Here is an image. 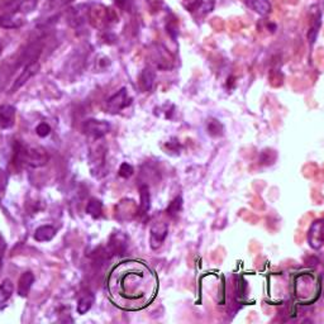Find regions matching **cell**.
Masks as SVG:
<instances>
[{"label": "cell", "mask_w": 324, "mask_h": 324, "mask_svg": "<svg viewBox=\"0 0 324 324\" xmlns=\"http://www.w3.org/2000/svg\"><path fill=\"white\" fill-rule=\"evenodd\" d=\"M112 302L124 310H140L152 302L158 289L157 276L140 261H123L110 271L106 280Z\"/></svg>", "instance_id": "1"}, {"label": "cell", "mask_w": 324, "mask_h": 324, "mask_svg": "<svg viewBox=\"0 0 324 324\" xmlns=\"http://www.w3.org/2000/svg\"><path fill=\"white\" fill-rule=\"evenodd\" d=\"M14 161V164H26L30 168H40L48 161V154L42 147H27L16 142Z\"/></svg>", "instance_id": "2"}, {"label": "cell", "mask_w": 324, "mask_h": 324, "mask_svg": "<svg viewBox=\"0 0 324 324\" xmlns=\"http://www.w3.org/2000/svg\"><path fill=\"white\" fill-rule=\"evenodd\" d=\"M130 102H132V98L128 94V90L123 88L116 94L109 98L108 102H106V109H108L109 113H119L120 110L130 106Z\"/></svg>", "instance_id": "3"}, {"label": "cell", "mask_w": 324, "mask_h": 324, "mask_svg": "<svg viewBox=\"0 0 324 324\" xmlns=\"http://www.w3.org/2000/svg\"><path fill=\"white\" fill-rule=\"evenodd\" d=\"M110 130V124L106 120H96V119H89L84 123V133L90 136L94 140H100L106 136Z\"/></svg>", "instance_id": "4"}, {"label": "cell", "mask_w": 324, "mask_h": 324, "mask_svg": "<svg viewBox=\"0 0 324 324\" xmlns=\"http://www.w3.org/2000/svg\"><path fill=\"white\" fill-rule=\"evenodd\" d=\"M38 70H40V64H38L37 61H32V62L28 64L24 68V70L22 71V74L18 76V78L16 80L13 86L10 88V92H16V90L20 89L30 78H33V76L38 72Z\"/></svg>", "instance_id": "5"}, {"label": "cell", "mask_w": 324, "mask_h": 324, "mask_svg": "<svg viewBox=\"0 0 324 324\" xmlns=\"http://www.w3.org/2000/svg\"><path fill=\"white\" fill-rule=\"evenodd\" d=\"M168 227L165 223H156V224L152 226L151 228V238H150V242H151L152 250H157L160 246H161L165 238L168 237Z\"/></svg>", "instance_id": "6"}, {"label": "cell", "mask_w": 324, "mask_h": 324, "mask_svg": "<svg viewBox=\"0 0 324 324\" xmlns=\"http://www.w3.org/2000/svg\"><path fill=\"white\" fill-rule=\"evenodd\" d=\"M16 120V108L9 104L0 106V127L3 130H9L14 126Z\"/></svg>", "instance_id": "7"}, {"label": "cell", "mask_w": 324, "mask_h": 324, "mask_svg": "<svg viewBox=\"0 0 324 324\" xmlns=\"http://www.w3.org/2000/svg\"><path fill=\"white\" fill-rule=\"evenodd\" d=\"M246 6L254 13L266 16L271 13V3L268 0H244Z\"/></svg>", "instance_id": "8"}, {"label": "cell", "mask_w": 324, "mask_h": 324, "mask_svg": "<svg viewBox=\"0 0 324 324\" xmlns=\"http://www.w3.org/2000/svg\"><path fill=\"white\" fill-rule=\"evenodd\" d=\"M33 282H34V275H33L30 271H27V272H23L20 278L18 281V294L20 296H27L28 292H30V288H32Z\"/></svg>", "instance_id": "9"}, {"label": "cell", "mask_w": 324, "mask_h": 324, "mask_svg": "<svg viewBox=\"0 0 324 324\" xmlns=\"http://www.w3.org/2000/svg\"><path fill=\"white\" fill-rule=\"evenodd\" d=\"M56 236V228L52 226H40L34 230V240L37 242H48Z\"/></svg>", "instance_id": "10"}, {"label": "cell", "mask_w": 324, "mask_h": 324, "mask_svg": "<svg viewBox=\"0 0 324 324\" xmlns=\"http://www.w3.org/2000/svg\"><path fill=\"white\" fill-rule=\"evenodd\" d=\"M154 78H156V75H154V71L150 70V68H144V70L142 71V74H140V78L142 89L146 90V92H150L154 84Z\"/></svg>", "instance_id": "11"}, {"label": "cell", "mask_w": 324, "mask_h": 324, "mask_svg": "<svg viewBox=\"0 0 324 324\" xmlns=\"http://www.w3.org/2000/svg\"><path fill=\"white\" fill-rule=\"evenodd\" d=\"M140 213L146 214L151 208V198H150V192L147 185H142L140 189Z\"/></svg>", "instance_id": "12"}, {"label": "cell", "mask_w": 324, "mask_h": 324, "mask_svg": "<svg viewBox=\"0 0 324 324\" xmlns=\"http://www.w3.org/2000/svg\"><path fill=\"white\" fill-rule=\"evenodd\" d=\"M14 292V285L9 278H6L3 282L0 284V304H4L8 302Z\"/></svg>", "instance_id": "13"}, {"label": "cell", "mask_w": 324, "mask_h": 324, "mask_svg": "<svg viewBox=\"0 0 324 324\" xmlns=\"http://www.w3.org/2000/svg\"><path fill=\"white\" fill-rule=\"evenodd\" d=\"M102 212H103V204H102V202L95 199V198L90 199L86 206V213L89 216H92V218H99L102 216Z\"/></svg>", "instance_id": "14"}, {"label": "cell", "mask_w": 324, "mask_h": 324, "mask_svg": "<svg viewBox=\"0 0 324 324\" xmlns=\"http://www.w3.org/2000/svg\"><path fill=\"white\" fill-rule=\"evenodd\" d=\"M94 295L92 294H86L81 298L78 302V314H85L90 310V308L94 304Z\"/></svg>", "instance_id": "15"}, {"label": "cell", "mask_w": 324, "mask_h": 324, "mask_svg": "<svg viewBox=\"0 0 324 324\" xmlns=\"http://www.w3.org/2000/svg\"><path fill=\"white\" fill-rule=\"evenodd\" d=\"M181 206H182V199H181L180 196L175 198V199L170 202V206H168V209H166V213L170 216H176V214L181 210Z\"/></svg>", "instance_id": "16"}, {"label": "cell", "mask_w": 324, "mask_h": 324, "mask_svg": "<svg viewBox=\"0 0 324 324\" xmlns=\"http://www.w3.org/2000/svg\"><path fill=\"white\" fill-rule=\"evenodd\" d=\"M134 170H133L132 165L124 162V164H122L120 168H119V176H122L123 178H128L133 175Z\"/></svg>", "instance_id": "17"}, {"label": "cell", "mask_w": 324, "mask_h": 324, "mask_svg": "<svg viewBox=\"0 0 324 324\" xmlns=\"http://www.w3.org/2000/svg\"><path fill=\"white\" fill-rule=\"evenodd\" d=\"M6 182H8V175H6V171L0 168V200L6 194Z\"/></svg>", "instance_id": "18"}, {"label": "cell", "mask_w": 324, "mask_h": 324, "mask_svg": "<svg viewBox=\"0 0 324 324\" xmlns=\"http://www.w3.org/2000/svg\"><path fill=\"white\" fill-rule=\"evenodd\" d=\"M36 133H37L40 137L44 138L47 137V136H50V133H51V127H50L47 123H40V124L37 126V128H36Z\"/></svg>", "instance_id": "19"}, {"label": "cell", "mask_w": 324, "mask_h": 324, "mask_svg": "<svg viewBox=\"0 0 324 324\" xmlns=\"http://www.w3.org/2000/svg\"><path fill=\"white\" fill-rule=\"evenodd\" d=\"M6 242L4 240V237L0 234V266L3 264V257H4V252H6Z\"/></svg>", "instance_id": "20"}, {"label": "cell", "mask_w": 324, "mask_h": 324, "mask_svg": "<svg viewBox=\"0 0 324 324\" xmlns=\"http://www.w3.org/2000/svg\"><path fill=\"white\" fill-rule=\"evenodd\" d=\"M114 2H116V3L118 4V6H123V4H124L126 0H114Z\"/></svg>", "instance_id": "21"}, {"label": "cell", "mask_w": 324, "mask_h": 324, "mask_svg": "<svg viewBox=\"0 0 324 324\" xmlns=\"http://www.w3.org/2000/svg\"><path fill=\"white\" fill-rule=\"evenodd\" d=\"M0 54H2V44H0Z\"/></svg>", "instance_id": "22"}]
</instances>
